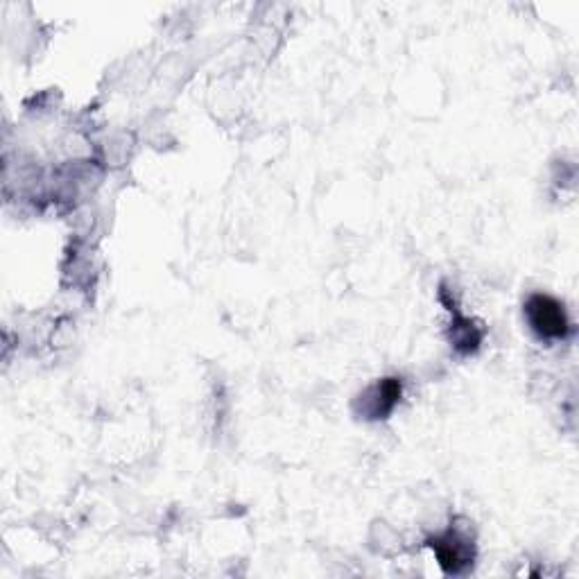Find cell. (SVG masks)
Wrapping results in <instances>:
<instances>
[{
	"mask_svg": "<svg viewBox=\"0 0 579 579\" xmlns=\"http://www.w3.org/2000/svg\"><path fill=\"white\" fill-rule=\"evenodd\" d=\"M401 399V383L396 378H385L362 396V410L367 419H385Z\"/></svg>",
	"mask_w": 579,
	"mask_h": 579,
	"instance_id": "obj_3",
	"label": "cell"
},
{
	"mask_svg": "<svg viewBox=\"0 0 579 579\" xmlns=\"http://www.w3.org/2000/svg\"><path fill=\"white\" fill-rule=\"evenodd\" d=\"M432 548L446 573H462L466 566L473 564V543L460 532H446L444 537L432 541Z\"/></svg>",
	"mask_w": 579,
	"mask_h": 579,
	"instance_id": "obj_2",
	"label": "cell"
},
{
	"mask_svg": "<svg viewBox=\"0 0 579 579\" xmlns=\"http://www.w3.org/2000/svg\"><path fill=\"white\" fill-rule=\"evenodd\" d=\"M527 319H530L532 331L546 340H561L570 333V322L564 306L557 299L548 295H534L527 301Z\"/></svg>",
	"mask_w": 579,
	"mask_h": 579,
	"instance_id": "obj_1",
	"label": "cell"
}]
</instances>
